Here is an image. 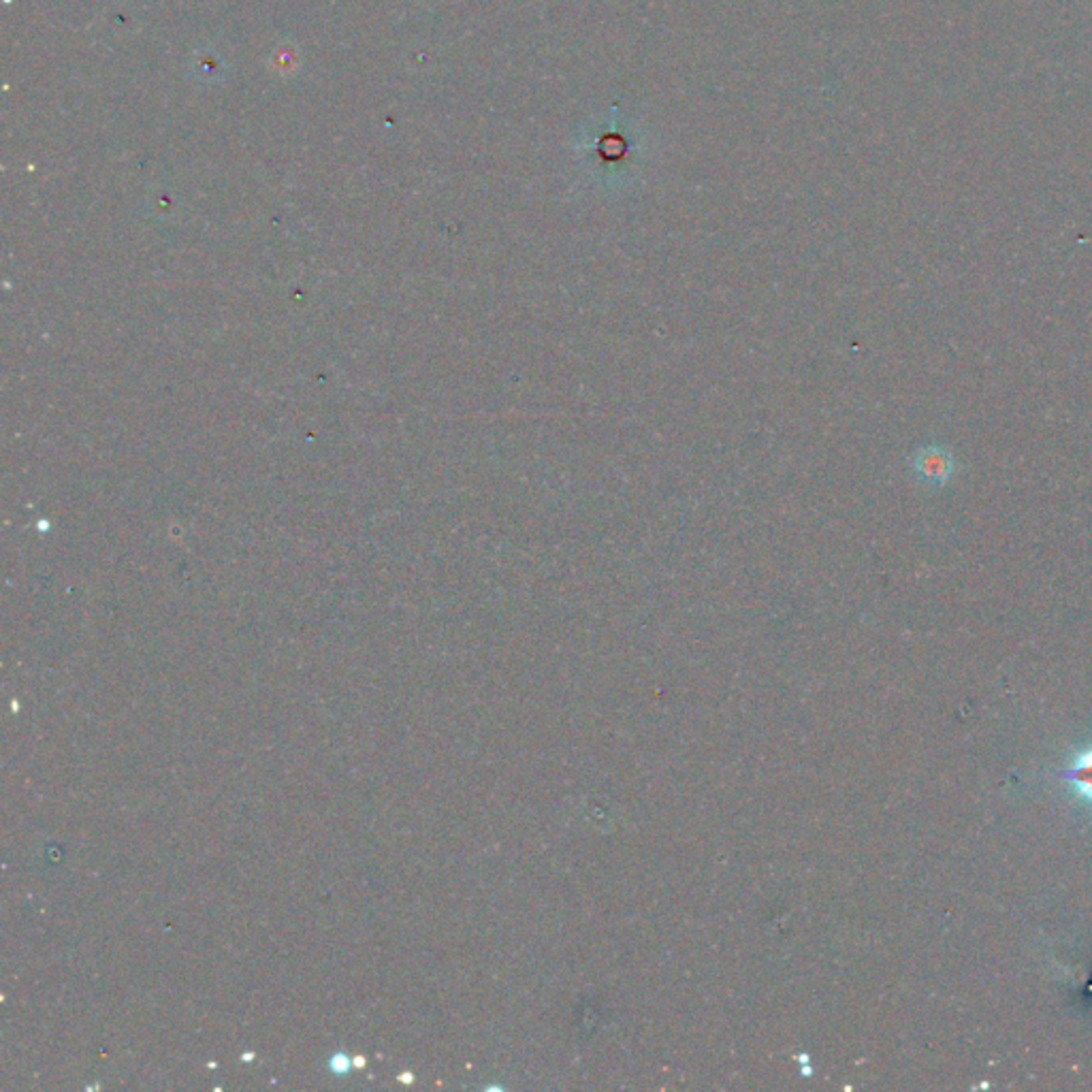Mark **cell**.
Instances as JSON below:
<instances>
[{"instance_id": "cell-1", "label": "cell", "mask_w": 1092, "mask_h": 1092, "mask_svg": "<svg viewBox=\"0 0 1092 1092\" xmlns=\"http://www.w3.org/2000/svg\"><path fill=\"white\" fill-rule=\"evenodd\" d=\"M914 471L924 485L932 489L948 487L956 476V459L950 448L930 444L920 448L914 457Z\"/></svg>"}, {"instance_id": "cell-2", "label": "cell", "mask_w": 1092, "mask_h": 1092, "mask_svg": "<svg viewBox=\"0 0 1092 1092\" xmlns=\"http://www.w3.org/2000/svg\"><path fill=\"white\" fill-rule=\"evenodd\" d=\"M1061 776L1077 801L1092 810V742L1073 753Z\"/></svg>"}]
</instances>
